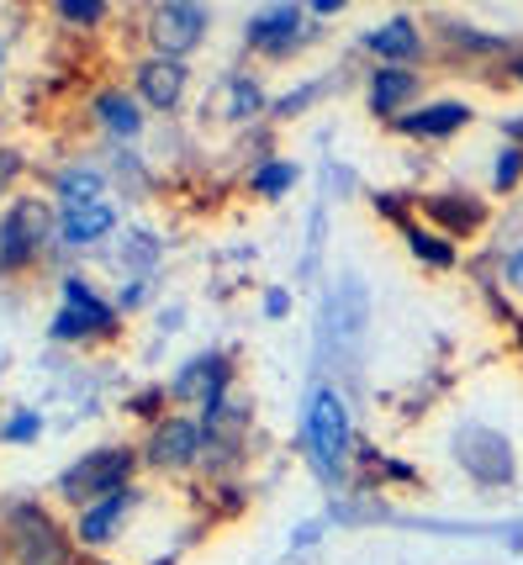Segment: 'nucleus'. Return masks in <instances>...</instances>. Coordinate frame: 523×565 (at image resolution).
Returning <instances> with one entry per match:
<instances>
[{"label": "nucleus", "instance_id": "1", "mask_svg": "<svg viewBox=\"0 0 523 565\" xmlns=\"http://www.w3.org/2000/svg\"><path fill=\"white\" fill-rule=\"evenodd\" d=\"M0 534H6L11 565H75L79 561L75 529H64L43 502H11Z\"/></svg>", "mask_w": 523, "mask_h": 565}, {"label": "nucleus", "instance_id": "2", "mask_svg": "<svg viewBox=\"0 0 523 565\" xmlns=\"http://www.w3.org/2000/svg\"><path fill=\"white\" fill-rule=\"evenodd\" d=\"M138 466H143V455H138L132 444H100V449H90V455H79L75 466L58 470L53 492L64 497L75 513H85V508H96L100 497L127 492L132 476H138Z\"/></svg>", "mask_w": 523, "mask_h": 565}, {"label": "nucleus", "instance_id": "3", "mask_svg": "<svg viewBox=\"0 0 523 565\" xmlns=\"http://www.w3.org/2000/svg\"><path fill=\"white\" fill-rule=\"evenodd\" d=\"M58 238V206L49 196H11L0 206V275H26Z\"/></svg>", "mask_w": 523, "mask_h": 565}, {"label": "nucleus", "instance_id": "4", "mask_svg": "<svg viewBox=\"0 0 523 565\" xmlns=\"http://www.w3.org/2000/svg\"><path fill=\"white\" fill-rule=\"evenodd\" d=\"M307 449L323 481H344L349 476V449H354V428H349V407L333 386H318L307 396Z\"/></svg>", "mask_w": 523, "mask_h": 565}, {"label": "nucleus", "instance_id": "5", "mask_svg": "<svg viewBox=\"0 0 523 565\" xmlns=\"http://www.w3.org/2000/svg\"><path fill=\"white\" fill-rule=\"evenodd\" d=\"M117 322H122V312L111 301H100L90 291V280L70 275L64 280V307L49 322V333H53V344H96V339H117Z\"/></svg>", "mask_w": 523, "mask_h": 565}, {"label": "nucleus", "instance_id": "6", "mask_svg": "<svg viewBox=\"0 0 523 565\" xmlns=\"http://www.w3.org/2000/svg\"><path fill=\"white\" fill-rule=\"evenodd\" d=\"M455 460L460 470L471 476L476 487H513V476H519V460H513V439L498 434V428H460V439H455Z\"/></svg>", "mask_w": 523, "mask_h": 565}, {"label": "nucleus", "instance_id": "7", "mask_svg": "<svg viewBox=\"0 0 523 565\" xmlns=\"http://www.w3.org/2000/svg\"><path fill=\"white\" fill-rule=\"evenodd\" d=\"M143 466L149 470H164V476H180V470H191L206 460V434H201V418H164L149 428V439H143Z\"/></svg>", "mask_w": 523, "mask_h": 565}, {"label": "nucleus", "instance_id": "8", "mask_svg": "<svg viewBox=\"0 0 523 565\" xmlns=\"http://www.w3.org/2000/svg\"><path fill=\"white\" fill-rule=\"evenodd\" d=\"M206 26H212V11L185 6V0H170V6H153L149 11V43L159 58H180V64H185V58L201 49Z\"/></svg>", "mask_w": 523, "mask_h": 565}, {"label": "nucleus", "instance_id": "9", "mask_svg": "<svg viewBox=\"0 0 523 565\" xmlns=\"http://www.w3.org/2000/svg\"><path fill=\"white\" fill-rule=\"evenodd\" d=\"M244 43L265 58H286L307 43V11L301 6H265L244 22Z\"/></svg>", "mask_w": 523, "mask_h": 565}, {"label": "nucleus", "instance_id": "10", "mask_svg": "<svg viewBox=\"0 0 523 565\" xmlns=\"http://www.w3.org/2000/svg\"><path fill=\"white\" fill-rule=\"evenodd\" d=\"M418 206H424V217L434 222V233H445L449 244L476 238V233L487 227V217H492V206L481 196H471V191H434V196H418Z\"/></svg>", "mask_w": 523, "mask_h": 565}, {"label": "nucleus", "instance_id": "11", "mask_svg": "<svg viewBox=\"0 0 523 565\" xmlns=\"http://www.w3.org/2000/svg\"><path fill=\"white\" fill-rule=\"evenodd\" d=\"M191 90V70L180 58H159L149 53L138 70H132V96L143 100V111H174Z\"/></svg>", "mask_w": 523, "mask_h": 565}, {"label": "nucleus", "instance_id": "12", "mask_svg": "<svg viewBox=\"0 0 523 565\" xmlns=\"http://www.w3.org/2000/svg\"><path fill=\"white\" fill-rule=\"evenodd\" d=\"M138 502H143V492H138V487H127V492L100 497L96 508L75 513V544L79 550H106L111 540H122L127 518L138 513Z\"/></svg>", "mask_w": 523, "mask_h": 565}, {"label": "nucleus", "instance_id": "13", "mask_svg": "<svg viewBox=\"0 0 523 565\" xmlns=\"http://www.w3.org/2000/svg\"><path fill=\"white\" fill-rule=\"evenodd\" d=\"M476 122L471 100H424V106H413L407 117H397V132L402 138H418V143H439V138H455V132H466Z\"/></svg>", "mask_w": 523, "mask_h": 565}, {"label": "nucleus", "instance_id": "14", "mask_svg": "<svg viewBox=\"0 0 523 565\" xmlns=\"http://www.w3.org/2000/svg\"><path fill=\"white\" fill-rule=\"evenodd\" d=\"M424 90V74L418 70H392V64H375L371 79H365V106H371V117H386V122H397L413 111V100Z\"/></svg>", "mask_w": 523, "mask_h": 565}, {"label": "nucleus", "instance_id": "15", "mask_svg": "<svg viewBox=\"0 0 523 565\" xmlns=\"http://www.w3.org/2000/svg\"><path fill=\"white\" fill-rule=\"evenodd\" d=\"M424 49H428V38H424V26H418V17H392V22L365 32V53H375L392 70H413L424 58Z\"/></svg>", "mask_w": 523, "mask_h": 565}, {"label": "nucleus", "instance_id": "16", "mask_svg": "<svg viewBox=\"0 0 523 565\" xmlns=\"http://www.w3.org/2000/svg\"><path fill=\"white\" fill-rule=\"evenodd\" d=\"M117 227V206L111 201H90V206H58V244L64 248H90Z\"/></svg>", "mask_w": 523, "mask_h": 565}, {"label": "nucleus", "instance_id": "17", "mask_svg": "<svg viewBox=\"0 0 523 565\" xmlns=\"http://www.w3.org/2000/svg\"><path fill=\"white\" fill-rule=\"evenodd\" d=\"M90 117H96L111 138H122V143H132L138 132H143V100L132 96V90H122V85H106L96 100H90Z\"/></svg>", "mask_w": 523, "mask_h": 565}, {"label": "nucleus", "instance_id": "18", "mask_svg": "<svg viewBox=\"0 0 523 565\" xmlns=\"http://www.w3.org/2000/svg\"><path fill=\"white\" fill-rule=\"evenodd\" d=\"M402 238L413 248V259H424L428 270H455V265H460V244H449L445 233H434V227L402 222Z\"/></svg>", "mask_w": 523, "mask_h": 565}, {"label": "nucleus", "instance_id": "19", "mask_svg": "<svg viewBox=\"0 0 523 565\" xmlns=\"http://www.w3.org/2000/svg\"><path fill=\"white\" fill-rule=\"evenodd\" d=\"M100 191H106V174L90 170V164H70L53 180V201L58 206H90V201H100Z\"/></svg>", "mask_w": 523, "mask_h": 565}, {"label": "nucleus", "instance_id": "20", "mask_svg": "<svg viewBox=\"0 0 523 565\" xmlns=\"http://www.w3.org/2000/svg\"><path fill=\"white\" fill-rule=\"evenodd\" d=\"M297 180H301V170L291 164V159H265V164L249 174V191L259 201H280L291 185H297Z\"/></svg>", "mask_w": 523, "mask_h": 565}, {"label": "nucleus", "instance_id": "21", "mask_svg": "<svg viewBox=\"0 0 523 565\" xmlns=\"http://www.w3.org/2000/svg\"><path fill=\"white\" fill-rule=\"evenodd\" d=\"M223 96H227L223 117H233V122H244V117H254V111L265 106V96H259V85H254L249 74H233V79L223 85Z\"/></svg>", "mask_w": 523, "mask_h": 565}, {"label": "nucleus", "instance_id": "22", "mask_svg": "<svg viewBox=\"0 0 523 565\" xmlns=\"http://www.w3.org/2000/svg\"><path fill=\"white\" fill-rule=\"evenodd\" d=\"M53 17L70 22V26H100L106 17H111V6H106V0H58Z\"/></svg>", "mask_w": 523, "mask_h": 565}, {"label": "nucleus", "instance_id": "23", "mask_svg": "<svg viewBox=\"0 0 523 565\" xmlns=\"http://www.w3.org/2000/svg\"><path fill=\"white\" fill-rule=\"evenodd\" d=\"M492 185H498L502 196L523 185V148H519V143H502V148H498V164H492Z\"/></svg>", "mask_w": 523, "mask_h": 565}, {"label": "nucleus", "instance_id": "24", "mask_svg": "<svg viewBox=\"0 0 523 565\" xmlns=\"http://www.w3.org/2000/svg\"><path fill=\"white\" fill-rule=\"evenodd\" d=\"M38 434H43V418H38V413H26V407L0 423V444H32Z\"/></svg>", "mask_w": 523, "mask_h": 565}, {"label": "nucleus", "instance_id": "25", "mask_svg": "<svg viewBox=\"0 0 523 565\" xmlns=\"http://www.w3.org/2000/svg\"><path fill=\"white\" fill-rule=\"evenodd\" d=\"M498 286L513 296V301H523V244H513L498 259Z\"/></svg>", "mask_w": 523, "mask_h": 565}, {"label": "nucleus", "instance_id": "26", "mask_svg": "<svg viewBox=\"0 0 523 565\" xmlns=\"http://www.w3.org/2000/svg\"><path fill=\"white\" fill-rule=\"evenodd\" d=\"M22 174H26V153L11 143H0V201L11 196V185H17Z\"/></svg>", "mask_w": 523, "mask_h": 565}, {"label": "nucleus", "instance_id": "27", "mask_svg": "<svg viewBox=\"0 0 523 565\" xmlns=\"http://www.w3.org/2000/svg\"><path fill=\"white\" fill-rule=\"evenodd\" d=\"M323 90H328V85H301L297 96H286V100H275V117H286V122H291V117H297L301 106H312V100L323 96Z\"/></svg>", "mask_w": 523, "mask_h": 565}, {"label": "nucleus", "instance_id": "28", "mask_svg": "<svg viewBox=\"0 0 523 565\" xmlns=\"http://www.w3.org/2000/svg\"><path fill=\"white\" fill-rule=\"evenodd\" d=\"M286 312H291V296L280 291V286H275V291H265V318H286Z\"/></svg>", "mask_w": 523, "mask_h": 565}, {"label": "nucleus", "instance_id": "29", "mask_svg": "<svg viewBox=\"0 0 523 565\" xmlns=\"http://www.w3.org/2000/svg\"><path fill=\"white\" fill-rule=\"evenodd\" d=\"M502 74H508L513 85H523V49H513L508 58H502Z\"/></svg>", "mask_w": 523, "mask_h": 565}, {"label": "nucleus", "instance_id": "30", "mask_svg": "<svg viewBox=\"0 0 523 565\" xmlns=\"http://www.w3.org/2000/svg\"><path fill=\"white\" fill-rule=\"evenodd\" d=\"M502 138L523 148V111H519V117H508V122H502Z\"/></svg>", "mask_w": 523, "mask_h": 565}, {"label": "nucleus", "instance_id": "31", "mask_svg": "<svg viewBox=\"0 0 523 565\" xmlns=\"http://www.w3.org/2000/svg\"><path fill=\"white\" fill-rule=\"evenodd\" d=\"M0 565H11V555H6V534H0Z\"/></svg>", "mask_w": 523, "mask_h": 565}]
</instances>
